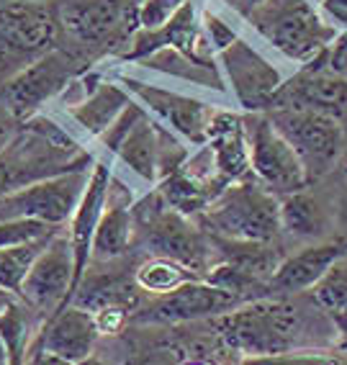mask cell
<instances>
[{
	"mask_svg": "<svg viewBox=\"0 0 347 365\" xmlns=\"http://www.w3.org/2000/svg\"><path fill=\"white\" fill-rule=\"evenodd\" d=\"M211 324L232 347L237 360L278 358L311 347L306 334L311 322L291 296H260L229 312L211 317Z\"/></svg>",
	"mask_w": 347,
	"mask_h": 365,
	"instance_id": "6da1fadb",
	"label": "cell"
},
{
	"mask_svg": "<svg viewBox=\"0 0 347 365\" xmlns=\"http://www.w3.org/2000/svg\"><path fill=\"white\" fill-rule=\"evenodd\" d=\"M209 237L234 242H273L281 235V196L257 178L229 182L196 219Z\"/></svg>",
	"mask_w": 347,
	"mask_h": 365,
	"instance_id": "7a4b0ae2",
	"label": "cell"
},
{
	"mask_svg": "<svg viewBox=\"0 0 347 365\" xmlns=\"http://www.w3.org/2000/svg\"><path fill=\"white\" fill-rule=\"evenodd\" d=\"M86 70H90L86 54L57 44L0 85V113L14 118L16 124H24L44 111L46 103L59 98L67 91V85Z\"/></svg>",
	"mask_w": 347,
	"mask_h": 365,
	"instance_id": "3957f363",
	"label": "cell"
},
{
	"mask_svg": "<svg viewBox=\"0 0 347 365\" xmlns=\"http://www.w3.org/2000/svg\"><path fill=\"white\" fill-rule=\"evenodd\" d=\"M247 21L281 54L296 62H311L337 39L334 26L324 24L309 0H265Z\"/></svg>",
	"mask_w": 347,
	"mask_h": 365,
	"instance_id": "277c9868",
	"label": "cell"
},
{
	"mask_svg": "<svg viewBox=\"0 0 347 365\" xmlns=\"http://www.w3.org/2000/svg\"><path fill=\"white\" fill-rule=\"evenodd\" d=\"M54 0L0 3V85L59 44Z\"/></svg>",
	"mask_w": 347,
	"mask_h": 365,
	"instance_id": "5b68a950",
	"label": "cell"
},
{
	"mask_svg": "<svg viewBox=\"0 0 347 365\" xmlns=\"http://www.w3.org/2000/svg\"><path fill=\"white\" fill-rule=\"evenodd\" d=\"M90 165L93 155L83 147L57 142L31 126L21 124L16 139L0 152V198L33 180Z\"/></svg>",
	"mask_w": 347,
	"mask_h": 365,
	"instance_id": "8992f818",
	"label": "cell"
},
{
	"mask_svg": "<svg viewBox=\"0 0 347 365\" xmlns=\"http://www.w3.org/2000/svg\"><path fill=\"white\" fill-rule=\"evenodd\" d=\"M54 11L78 49L129 46L139 29V0H54Z\"/></svg>",
	"mask_w": 347,
	"mask_h": 365,
	"instance_id": "52a82bcc",
	"label": "cell"
},
{
	"mask_svg": "<svg viewBox=\"0 0 347 365\" xmlns=\"http://www.w3.org/2000/svg\"><path fill=\"white\" fill-rule=\"evenodd\" d=\"M265 113L275 129L291 142L306 168L309 180H319L334 168L345 147V131L340 118L306 111V108H268Z\"/></svg>",
	"mask_w": 347,
	"mask_h": 365,
	"instance_id": "ba28073f",
	"label": "cell"
},
{
	"mask_svg": "<svg viewBox=\"0 0 347 365\" xmlns=\"http://www.w3.org/2000/svg\"><path fill=\"white\" fill-rule=\"evenodd\" d=\"M244 134H247L249 157H252V175L268 190H273L275 196H289L311 185L304 163L299 160L289 139L273 126L268 113H247Z\"/></svg>",
	"mask_w": 347,
	"mask_h": 365,
	"instance_id": "9c48e42d",
	"label": "cell"
},
{
	"mask_svg": "<svg viewBox=\"0 0 347 365\" xmlns=\"http://www.w3.org/2000/svg\"><path fill=\"white\" fill-rule=\"evenodd\" d=\"M93 168V165H90ZM90 168L41 178L0 198V222L6 219H41L65 227L86 193Z\"/></svg>",
	"mask_w": 347,
	"mask_h": 365,
	"instance_id": "30bf717a",
	"label": "cell"
},
{
	"mask_svg": "<svg viewBox=\"0 0 347 365\" xmlns=\"http://www.w3.org/2000/svg\"><path fill=\"white\" fill-rule=\"evenodd\" d=\"M75 294H78L75 252L70 237L62 227L33 260L24 288H21V299L31 309H36L44 319H49L52 314L67 307L75 299Z\"/></svg>",
	"mask_w": 347,
	"mask_h": 365,
	"instance_id": "8fae6325",
	"label": "cell"
},
{
	"mask_svg": "<svg viewBox=\"0 0 347 365\" xmlns=\"http://www.w3.org/2000/svg\"><path fill=\"white\" fill-rule=\"evenodd\" d=\"M242 301L234 294L214 286L206 278H193V281L177 286L175 291L165 296H155L145 309H137L131 314L134 324L150 327H180L196 324V322L211 319L219 314L239 307Z\"/></svg>",
	"mask_w": 347,
	"mask_h": 365,
	"instance_id": "7c38bea8",
	"label": "cell"
},
{
	"mask_svg": "<svg viewBox=\"0 0 347 365\" xmlns=\"http://www.w3.org/2000/svg\"><path fill=\"white\" fill-rule=\"evenodd\" d=\"M100 329L88 307L70 301L49 319H44L39 337L33 339L26 363H86L95 350Z\"/></svg>",
	"mask_w": 347,
	"mask_h": 365,
	"instance_id": "4fadbf2b",
	"label": "cell"
},
{
	"mask_svg": "<svg viewBox=\"0 0 347 365\" xmlns=\"http://www.w3.org/2000/svg\"><path fill=\"white\" fill-rule=\"evenodd\" d=\"M217 57L237 103L247 113L268 111L275 93L283 85V75L278 72V67L270 65L268 59L242 39H234Z\"/></svg>",
	"mask_w": 347,
	"mask_h": 365,
	"instance_id": "5bb4252c",
	"label": "cell"
},
{
	"mask_svg": "<svg viewBox=\"0 0 347 365\" xmlns=\"http://www.w3.org/2000/svg\"><path fill=\"white\" fill-rule=\"evenodd\" d=\"M270 108H306L334 118L345 116L347 80L329 70V49L306 62L291 80H283Z\"/></svg>",
	"mask_w": 347,
	"mask_h": 365,
	"instance_id": "9a60e30c",
	"label": "cell"
},
{
	"mask_svg": "<svg viewBox=\"0 0 347 365\" xmlns=\"http://www.w3.org/2000/svg\"><path fill=\"white\" fill-rule=\"evenodd\" d=\"M126 91L145 106L147 113H150L155 121L165 124L167 129H172L177 137H183L190 144H203L209 137V124L217 108L214 106H206L201 101L190 98V96H180L175 91H165L157 85L142 83V80H134L129 75L121 78Z\"/></svg>",
	"mask_w": 347,
	"mask_h": 365,
	"instance_id": "2e32d148",
	"label": "cell"
},
{
	"mask_svg": "<svg viewBox=\"0 0 347 365\" xmlns=\"http://www.w3.org/2000/svg\"><path fill=\"white\" fill-rule=\"evenodd\" d=\"M347 255V240H329L309 245L301 252L289 255L278 262L265 288V296H299L329 273V267Z\"/></svg>",
	"mask_w": 347,
	"mask_h": 365,
	"instance_id": "e0dca14e",
	"label": "cell"
},
{
	"mask_svg": "<svg viewBox=\"0 0 347 365\" xmlns=\"http://www.w3.org/2000/svg\"><path fill=\"white\" fill-rule=\"evenodd\" d=\"M111 168L105 163H93L90 178H88L86 193L80 198L78 209L67 222V237L75 252V273H78V288L86 281L88 267L93 262V237L98 229L100 216L105 209V198H108V185H111Z\"/></svg>",
	"mask_w": 347,
	"mask_h": 365,
	"instance_id": "ac0fdd59",
	"label": "cell"
},
{
	"mask_svg": "<svg viewBox=\"0 0 347 365\" xmlns=\"http://www.w3.org/2000/svg\"><path fill=\"white\" fill-rule=\"evenodd\" d=\"M134 198L129 188L111 175L108 185V198H105V209L100 216L95 237H93V262L116 260L121 255L129 252V245L134 240Z\"/></svg>",
	"mask_w": 347,
	"mask_h": 365,
	"instance_id": "d6986e66",
	"label": "cell"
},
{
	"mask_svg": "<svg viewBox=\"0 0 347 365\" xmlns=\"http://www.w3.org/2000/svg\"><path fill=\"white\" fill-rule=\"evenodd\" d=\"M206 144L214 152L217 170L224 180H249L252 175V157H249L247 134H244V116L232 111L214 113L209 124V137Z\"/></svg>",
	"mask_w": 347,
	"mask_h": 365,
	"instance_id": "ffe728a7",
	"label": "cell"
},
{
	"mask_svg": "<svg viewBox=\"0 0 347 365\" xmlns=\"http://www.w3.org/2000/svg\"><path fill=\"white\" fill-rule=\"evenodd\" d=\"M131 98H134V96L126 91L124 83L100 80L83 101H78V103H73V106H65L67 118L75 124L73 134L80 131L83 137L98 142L100 134L116 121V116L129 106ZM75 137H78V134H75Z\"/></svg>",
	"mask_w": 347,
	"mask_h": 365,
	"instance_id": "44dd1931",
	"label": "cell"
},
{
	"mask_svg": "<svg viewBox=\"0 0 347 365\" xmlns=\"http://www.w3.org/2000/svg\"><path fill=\"white\" fill-rule=\"evenodd\" d=\"M227 185H229L227 180H201V178L190 175L188 170L180 168L167 178H162L157 182V190L167 203V209L188 216V219H198L211 203L217 201Z\"/></svg>",
	"mask_w": 347,
	"mask_h": 365,
	"instance_id": "7402d4cb",
	"label": "cell"
},
{
	"mask_svg": "<svg viewBox=\"0 0 347 365\" xmlns=\"http://www.w3.org/2000/svg\"><path fill=\"white\" fill-rule=\"evenodd\" d=\"M113 157L129 170L131 175H137L139 180H145L147 185H157V178H160L157 121L147 113V116L129 131V137L121 142V147H118Z\"/></svg>",
	"mask_w": 347,
	"mask_h": 365,
	"instance_id": "603a6c76",
	"label": "cell"
},
{
	"mask_svg": "<svg viewBox=\"0 0 347 365\" xmlns=\"http://www.w3.org/2000/svg\"><path fill=\"white\" fill-rule=\"evenodd\" d=\"M193 278H201V275L185 262L175 260V257H165V255H152L150 260H145L134 270V283L147 296L170 294L177 286L193 281Z\"/></svg>",
	"mask_w": 347,
	"mask_h": 365,
	"instance_id": "cb8c5ba5",
	"label": "cell"
},
{
	"mask_svg": "<svg viewBox=\"0 0 347 365\" xmlns=\"http://www.w3.org/2000/svg\"><path fill=\"white\" fill-rule=\"evenodd\" d=\"M281 227L294 237H321L327 229V214L311 196L296 190L281 196Z\"/></svg>",
	"mask_w": 347,
	"mask_h": 365,
	"instance_id": "d4e9b609",
	"label": "cell"
},
{
	"mask_svg": "<svg viewBox=\"0 0 347 365\" xmlns=\"http://www.w3.org/2000/svg\"><path fill=\"white\" fill-rule=\"evenodd\" d=\"M52 237H44V240H33V242H26V245H16V247L0 250V291L21 296V288H24V281H26L33 260L39 257V252L46 247V242L52 240Z\"/></svg>",
	"mask_w": 347,
	"mask_h": 365,
	"instance_id": "484cf974",
	"label": "cell"
},
{
	"mask_svg": "<svg viewBox=\"0 0 347 365\" xmlns=\"http://www.w3.org/2000/svg\"><path fill=\"white\" fill-rule=\"evenodd\" d=\"M314 299L329 314L347 312V255L329 267V273L314 286Z\"/></svg>",
	"mask_w": 347,
	"mask_h": 365,
	"instance_id": "4316f807",
	"label": "cell"
},
{
	"mask_svg": "<svg viewBox=\"0 0 347 365\" xmlns=\"http://www.w3.org/2000/svg\"><path fill=\"white\" fill-rule=\"evenodd\" d=\"M59 229H62L59 224L41 222V219H6V222H0V250L44 240V237L57 235Z\"/></svg>",
	"mask_w": 347,
	"mask_h": 365,
	"instance_id": "83f0119b",
	"label": "cell"
},
{
	"mask_svg": "<svg viewBox=\"0 0 347 365\" xmlns=\"http://www.w3.org/2000/svg\"><path fill=\"white\" fill-rule=\"evenodd\" d=\"M147 116V108L142 103H139L137 98H131L129 106H126L124 111L118 113L116 121H113L108 129L103 131L98 137V144L103 147L105 152H111V155H116V150L121 147V142H124L126 137H129V131L134 129V126L142 121V118Z\"/></svg>",
	"mask_w": 347,
	"mask_h": 365,
	"instance_id": "f1b7e54d",
	"label": "cell"
},
{
	"mask_svg": "<svg viewBox=\"0 0 347 365\" xmlns=\"http://www.w3.org/2000/svg\"><path fill=\"white\" fill-rule=\"evenodd\" d=\"M188 0H139V29H157L185 6Z\"/></svg>",
	"mask_w": 347,
	"mask_h": 365,
	"instance_id": "f546056e",
	"label": "cell"
},
{
	"mask_svg": "<svg viewBox=\"0 0 347 365\" xmlns=\"http://www.w3.org/2000/svg\"><path fill=\"white\" fill-rule=\"evenodd\" d=\"M201 24H203V31H206V39H209V44L214 46L217 54L222 52V49H227L234 39H239L234 29H232L222 16L211 14V11H206V14L201 16Z\"/></svg>",
	"mask_w": 347,
	"mask_h": 365,
	"instance_id": "4dcf8cb0",
	"label": "cell"
},
{
	"mask_svg": "<svg viewBox=\"0 0 347 365\" xmlns=\"http://www.w3.org/2000/svg\"><path fill=\"white\" fill-rule=\"evenodd\" d=\"M90 312L95 317L100 334H118L131 322V309L121 307V304H103V307L90 309Z\"/></svg>",
	"mask_w": 347,
	"mask_h": 365,
	"instance_id": "1f68e13d",
	"label": "cell"
},
{
	"mask_svg": "<svg viewBox=\"0 0 347 365\" xmlns=\"http://www.w3.org/2000/svg\"><path fill=\"white\" fill-rule=\"evenodd\" d=\"M329 70L347 80V34L337 39V44L329 46Z\"/></svg>",
	"mask_w": 347,
	"mask_h": 365,
	"instance_id": "d6a6232c",
	"label": "cell"
},
{
	"mask_svg": "<svg viewBox=\"0 0 347 365\" xmlns=\"http://www.w3.org/2000/svg\"><path fill=\"white\" fill-rule=\"evenodd\" d=\"M329 317L334 322V350L347 355V312H334Z\"/></svg>",
	"mask_w": 347,
	"mask_h": 365,
	"instance_id": "836d02e7",
	"label": "cell"
},
{
	"mask_svg": "<svg viewBox=\"0 0 347 365\" xmlns=\"http://www.w3.org/2000/svg\"><path fill=\"white\" fill-rule=\"evenodd\" d=\"M321 8L337 26L347 29V0H321Z\"/></svg>",
	"mask_w": 347,
	"mask_h": 365,
	"instance_id": "e575fe53",
	"label": "cell"
},
{
	"mask_svg": "<svg viewBox=\"0 0 347 365\" xmlns=\"http://www.w3.org/2000/svg\"><path fill=\"white\" fill-rule=\"evenodd\" d=\"M19 129H21V124H16L14 118H8L6 113H0V152L14 142L16 134H19Z\"/></svg>",
	"mask_w": 347,
	"mask_h": 365,
	"instance_id": "d590c367",
	"label": "cell"
},
{
	"mask_svg": "<svg viewBox=\"0 0 347 365\" xmlns=\"http://www.w3.org/2000/svg\"><path fill=\"white\" fill-rule=\"evenodd\" d=\"M262 3H265V0H229V6L234 8V11L242 16V19H247V16L252 14V11H257Z\"/></svg>",
	"mask_w": 347,
	"mask_h": 365,
	"instance_id": "8d00e7d4",
	"label": "cell"
},
{
	"mask_svg": "<svg viewBox=\"0 0 347 365\" xmlns=\"http://www.w3.org/2000/svg\"><path fill=\"white\" fill-rule=\"evenodd\" d=\"M11 363V355H8V347H6V339L0 337V365Z\"/></svg>",
	"mask_w": 347,
	"mask_h": 365,
	"instance_id": "74e56055",
	"label": "cell"
},
{
	"mask_svg": "<svg viewBox=\"0 0 347 365\" xmlns=\"http://www.w3.org/2000/svg\"><path fill=\"white\" fill-rule=\"evenodd\" d=\"M14 299H16L14 294H8V291H0V312H3V309H6Z\"/></svg>",
	"mask_w": 347,
	"mask_h": 365,
	"instance_id": "f35d334b",
	"label": "cell"
},
{
	"mask_svg": "<svg viewBox=\"0 0 347 365\" xmlns=\"http://www.w3.org/2000/svg\"><path fill=\"white\" fill-rule=\"evenodd\" d=\"M0 3H29V0H0Z\"/></svg>",
	"mask_w": 347,
	"mask_h": 365,
	"instance_id": "ab89813d",
	"label": "cell"
},
{
	"mask_svg": "<svg viewBox=\"0 0 347 365\" xmlns=\"http://www.w3.org/2000/svg\"><path fill=\"white\" fill-rule=\"evenodd\" d=\"M345 182H347V163H345Z\"/></svg>",
	"mask_w": 347,
	"mask_h": 365,
	"instance_id": "60d3db41",
	"label": "cell"
},
{
	"mask_svg": "<svg viewBox=\"0 0 347 365\" xmlns=\"http://www.w3.org/2000/svg\"><path fill=\"white\" fill-rule=\"evenodd\" d=\"M316 3H321V0H316Z\"/></svg>",
	"mask_w": 347,
	"mask_h": 365,
	"instance_id": "b9f144b4",
	"label": "cell"
}]
</instances>
